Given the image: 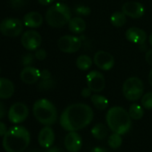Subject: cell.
Masks as SVG:
<instances>
[{
  "mask_svg": "<svg viewBox=\"0 0 152 152\" xmlns=\"http://www.w3.org/2000/svg\"><path fill=\"white\" fill-rule=\"evenodd\" d=\"M148 83H149V85L152 87V69L150 70V72H149V73H148Z\"/></svg>",
  "mask_w": 152,
  "mask_h": 152,
  "instance_id": "41",
  "label": "cell"
},
{
  "mask_svg": "<svg viewBox=\"0 0 152 152\" xmlns=\"http://www.w3.org/2000/svg\"><path fill=\"white\" fill-rule=\"evenodd\" d=\"M141 106L145 109H152V92H148L144 94L140 99Z\"/></svg>",
  "mask_w": 152,
  "mask_h": 152,
  "instance_id": "29",
  "label": "cell"
},
{
  "mask_svg": "<svg viewBox=\"0 0 152 152\" xmlns=\"http://www.w3.org/2000/svg\"><path fill=\"white\" fill-rule=\"evenodd\" d=\"M47 152H65V151L58 147H51V148H48Z\"/></svg>",
  "mask_w": 152,
  "mask_h": 152,
  "instance_id": "39",
  "label": "cell"
},
{
  "mask_svg": "<svg viewBox=\"0 0 152 152\" xmlns=\"http://www.w3.org/2000/svg\"><path fill=\"white\" fill-rule=\"evenodd\" d=\"M23 22L17 18H6L0 23V32L6 37H18L23 31Z\"/></svg>",
  "mask_w": 152,
  "mask_h": 152,
  "instance_id": "7",
  "label": "cell"
},
{
  "mask_svg": "<svg viewBox=\"0 0 152 152\" xmlns=\"http://www.w3.org/2000/svg\"><path fill=\"white\" fill-rule=\"evenodd\" d=\"M128 113H129L132 119L140 120L144 115V109H143L142 106H140L139 104H136V103H133V104H132L130 106Z\"/></svg>",
  "mask_w": 152,
  "mask_h": 152,
  "instance_id": "25",
  "label": "cell"
},
{
  "mask_svg": "<svg viewBox=\"0 0 152 152\" xmlns=\"http://www.w3.org/2000/svg\"><path fill=\"white\" fill-rule=\"evenodd\" d=\"M51 72L48 70V69H44L42 71H40V80H48V79H51Z\"/></svg>",
  "mask_w": 152,
  "mask_h": 152,
  "instance_id": "33",
  "label": "cell"
},
{
  "mask_svg": "<svg viewBox=\"0 0 152 152\" xmlns=\"http://www.w3.org/2000/svg\"><path fill=\"white\" fill-rule=\"evenodd\" d=\"M93 62L95 65L102 71H109L115 65L114 56L104 50L97 51L93 57Z\"/></svg>",
  "mask_w": 152,
  "mask_h": 152,
  "instance_id": "12",
  "label": "cell"
},
{
  "mask_svg": "<svg viewBox=\"0 0 152 152\" xmlns=\"http://www.w3.org/2000/svg\"><path fill=\"white\" fill-rule=\"evenodd\" d=\"M55 0H38V2L42 5V6H48L50 4H52Z\"/></svg>",
  "mask_w": 152,
  "mask_h": 152,
  "instance_id": "40",
  "label": "cell"
},
{
  "mask_svg": "<svg viewBox=\"0 0 152 152\" xmlns=\"http://www.w3.org/2000/svg\"><path fill=\"white\" fill-rule=\"evenodd\" d=\"M94 118L92 108L84 103L68 106L60 115V125L67 132H77L87 127Z\"/></svg>",
  "mask_w": 152,
  "mask_h": 152,
  "instance_id": "1",
  "label": "cell"
},
{
  "mask_svg": "<svg viewBox=\"0 0 152 152\" xmlns=\"http://www.w3.org/2000/svg\"><path fill=\"white\" fill-rule=\"evenodd\" d=\"M8 129L7 127V124L3 122H0V137H4Z\"/></svg>",
  "mask_w": 152,
  "mask_h": 152,
  "instance_id": "36",
  "label": "cell"
},
{
  "mask_svg": "<svg viewBox=\"0 0 152 152\" xmlns=\"http://www.w3.org/2000/svg\"><path fill=\"white\" fill-rule=\"evenodd\" d=\"M57 47L64 53H75L82 47V38L72 35H64L57 41Z\"/></svg>",
  "mask_w": 152,
  "mask_h": 152,
  "instance_id": "8",
  "label": "cell"
},
{
  "mask_svg": "<svg viewBox=\"0 0 152 152\" xmlns=\"http://www.w3.org/2000/svg\"><path fill=\"white\" fill-rule=\"evenodd\" d=\"M145 60L149 65H152V48L147 50L145 54Z\"/></svg>",
  "mask_w": 152,
  "mask_h": 152,
  "instance_id": "35",
  "label": "cell"
},
{
  "mask_svg": "<svg viewBox=\"0 0 152 152\" xmlns=\"http://www.w3.org/2000/svg\"><path fill=\"white\" fill-rule=\"evenodd\" d=\"M34 58H35V56L32 55L31 53H27L25 54L23 58H22V64L25 67V66H30L33 64L34 62Z\"/></svg>",
  "mask_w": 152,
  "mask_h": 152,
  "instance_id": "30",
  "label": "cell"
},
{
  "mask_svg": "<svg viewBox=\"0 0 152 152\" xmlns=\"http://www.w3.org/2000/svg\"><path fill=\"white\" fill-rule=\"evenodd\" d=\"M23 83L25 84H33L40 79V71L33 66H25L20 74Z\"/></svg>",
  "mask_w": 152,
  "mask_h": 152,
  "instance_id": "17",
  "label": "cell"
},
{
  "mask_svg": "<svg viewBox=\"0 0 152 152\" xmlns=\"http://www.w3.org/2000/svg\"><path fill=\"white\" fill-rule=\"evenodd\" d=\"M123 94L129 101H137L143 96L144 84L138 77L127 78L123 83Z\"/></svg>",
  "mask_w": 152,
  "mask_h": 152,
  "instance_id": "6",
  "label": "cell"
},
{
  "mask_svg": "<svg viewBox=\"0 0 152 152\" xmlns=\"http://www.w3.org/2000/svg\"><path fill=\"white\" fill-rule=\"evenodd\" d=\"M125 38L132 44L141 45L146 42L148 36L147 33L140 28L131 27L125 31Z\"/></svg>",
  "mask_w": 152,
  "mask_h": 152,
  "instance_id": "16",
  "label": "cell"
},
{
  "mask_svg": "<svg viewBox=\"0 0 152 152\" xmlns=\"http://www.w3.org/2000/svg\"><path fill=\"white\" fill-rule=\"evenodd\" d=\"M10 4L15 9H21L27 4V0H10Z\"/></svg>",
  "mask_w": 152,
  "mask_h": 152,
  "instance_id": "31",
  "label": "cell"
},
{
  "mask_svg": "<svg viewBox=\"0 0 152 152\" xmlns=\"http://www.w3.org/2000/svg\"><path fill=\"white\" fill-rule=\"evenodd\" d=\"M107 133L108 131L107 126L101 123L96 124L91 129V134L97 140H104L107 136Z\"/></svg>",
  "mask_w": 152,
  "mask_h": 152,
  "instance_id": "22",
  "label": "cell"
},
{
  "mask_svg": "<svg viewBox=\"0 0 152 152\" xmlns=\"http://www.w3.org/2000/svg\"><path fill=\"white\" fill-rule=\"evenodd\" d=\"M29 115V108L23 102H16L11 106L8 111V119L15 124L24 122Z\"/></svg>",
  "mask_w": 152,
  "mask_h": 152,
  "instance_id": "9",
  "label": "cell"
},
{
  "mask_svg": "<svg viewBox=\"0 0 152 152\" xmlns=\"http://www.w3.org/2000/svg\"><path fill=\"white\" fill-rule=\"evenodd\" d=\"M23 22L24 26L31 29H36L42 25L43 17L38 12H30L24 15Z\"/></svg>",
  "mask_w": 152,
  "mask_h": 152,
  "instance_id": "18",
  "label": "cell"
},
{
  "mask_svg": "<svg viewBox=\"0 0 152 152\" xmlns=\"http://www.w3.org/2000/svg\"><path fill=\"white\" fill-rule=\"evenodd\" d=\"M72 12L68 6L64 3H56L49 7L46 13L45 20L52 28H62L69 23Z\"/></svg>",
  "mask_w": 152,
  "mask_h": 152,
  "instance_id": "5",
  "label": "cell"
},
{
  "mask_svg": "<svg viewBox=\"0 0 152 152\" xmlns=\"http://www.w3.org/2000/svg\"><path fill=\"white\" fill-rule=\"evenodd\" d=\"M33 115L38 122L50 126L57 120V110L55 105L47 99H40L33 105Z\"/></svg>",
  "mask_w": 152,
  "mask_h": 152,
  "instance_id": "4",
  "label": "cell"
},
{
  "mask_svg": "<svg viewBox=\"0 0 152 152\" xmlns=\"http://www.w3.org/2000/svg\"><path fill=\"white\" fill-rule=\"evenodd\" d=\"M93 64V60L90 56L87 55H81L76 59V66L81 71H87L89 70Z\"/></svg>",
  "mask_w": 152,
  "mask_h": 152,
  "instance_id": "23",
  "label": "cell"
},
{
  "mask_svg": "<svg viewBox=\"0 0 152 152\" xmlns=\"http://www.w3.org/2000/svg\"><path fill=\"white\" fill-rule=\"evenodd\" d=\"M107 143L109 145V147L113 149H116L118 148L121 147L122 143H123V139H122V135L113 132L109 137H108V140Z\"/></svg>",
  "mask_w": 152,
  "mask_h": 152,
  "instance_id": "26",
  "label": "cell"
},
{
  "mask_svg": "<svg viewBox=\"0 0 152 152\" xmlns=\"http://www.w3.org/2000/svg\"><path fill=\"white\" fill-rule=\"evenodd\" d=\"M122 12L128 17L132 19H139L145 14L144 6L137 1H129L123 5Z\"/></svg>",
  "mask_w": 152,
  "mask_h": 152,
  "instance_id": "13",
  "label": "cell"
},
{
  "mask_svg": "<svg viewBox=\"0 0 152 152\" xmlns=\"http://www.w3.org/2000/svg\"><path fill=\"white\" fill-rule=\"evenodd\" d=\"M126 15L123 12H115L110 16V23L114 27L121 28L126 23Z\"/></svg>",
  "mask_w": 152,
  "mask_h": 152,
  "instance_id": "24",
  "label": "cell"
},
{
  "mask_svg": "<svg viewBox=\"0 0 152 152\" xmlns=\"http://www.w3.org/2000/svg\"><path fill=\"white\" fill-rule=\"evenodd\" d=\"M30 132L22 125H15L8 129L3 137L2 146L7 152H23L30 145Z\"/></svg>",
  "mask_w": 152,
  "mask_h": 152,
  "instance_id": "2",
  "label": "cell"
},
{
  "mask_svg": "<svg viewBox=\"0 0 152 152\" xmlns=\"http://www.w3.org/2000/svg\"><path fill=\"white\" fill-rule=\"evenodd\" d=\"M68 28L71 32L74 34H81L85 31L87 24L81 16H75L71 18L68 23Z\"/></svg>",
  "mask_w": 152,
  "mask_h": 152,
  "instance_id": "20",
  "label": "cell"
},
{
  "mask_svg": "<svg viewBox=\"0 0 152 152\" xmlns=\"http://www.w3.org/2000/svg\"><path fill=\"white\" fill-rule=\"evenodd\" d=\"M42 39L40 34L34 30L26 31L21 38L23 47L29 51H35L39 48Z\"/></svg>",
  "mask_w": 152,
  "mask_h": 152,
  "instance_id": "11",
  "label": "cell"
},
{
  "mask_svg": "<svg viewBox=\"0 0 152 152\" xmlns=\"http://www.w3.org/2000/svg\"><path fill=\"white\" fill-rule=\"evenodd\" d=\"M91 152H108L105 148L103 147H99V146H97V147H94Z\"/></svg>",
  "mask_w": 152,
  "mask_h": 152,
  "instance_id": "38",
  "label": "cell"
},
{
  "mask_svg": "<svg viewBox=\"0 0 152 152\" xmlns=\"http://www.w3.org/2000/svg\"><path fill=\"white\" fill-rule=\"evenodd\" d=\"M0 73H1V68H0Z\"/></svg>",
  "mask_w": 152,
  "mask_h": 152,
  "instance_id": "44",
  "label": "cell"
},
{
  "mask_svg": "<svg viewBox=\"0 0 152 152\" xmlns=\"http://www.w3.org/2000/svg\"><path fill=\"white\" fill-rule=\"evenodd\" d=\"M81 94H82V96L83 97V98H89V97H91V94H92V91L87 86L86 88H83V90H82V92H81Z\"/></svg>",
  "mask_w": 152,
  "mask_h": 152,
  "instance_id": "34",
  "label": "cell"
},
{
  "mask_svg": "<svg viewBox=\"0 0 152 152\" xmlns=\"http://www.w3.org/2000/svg\"><path fill=\"white\" fill-rule=\"evenodd\" d=\"M91 100L92 102V104L94 105V107L96 108H98L99 110H105L108 107V99L102 95L99 94H93L91 97Z\"/></svg>",
  "mask_w": 152,
  "mask_h": 152,
  "instance_id": "21",
  "label": "cell"
},
{
  "mask_svg": "<svg viewBox=\"0 0 152 152\" xmlns=\"http://www.w3.org/2000/svg\"><path fill=\"white\" fill-rule=\"evenodd\" d=\"M35 58H37L38 60H45L47 57V52L44 48H38L37 50H35Z\"/></svg>",
  "mask_w": 152,
  "mask_h": 152,
  "instance_id": "32",
  "label": "cell"
},
{
  "mask_svg": "<svg viewBox=\"0 0 152 152\" xmlns=\"http://www.w3.org/2000/svg\"><path fill=\"white\" fill-rule=\"evenodd\" d=\"M64 147L69 152H79L82 148L83 140L76 132H69L64 137Z\"/></svg>",
  "mask_w": 152,
  "mask_h": 152,
  "instance_id": "14",
  "label": "cell"
},
{
  "mask_svg": "<svg viewBox=\"0 0 152 152\" xmlns=\"http://www.w3.org/2000/svg\"><path fill=\"white\" fill-rule=\"evenodd\" d=\"M74 14L77 16H81V17H87L91 14V10L89 7L84 6V5H78L76 6L73 9Z\"/></svg>",
  "mask_w": 152,
  "mask_h": 152,
  "instance_id": "27",
  "label": "cell"
},
{
  "mask_svg": "<svg viewBox=\"0 0 152 152\" xmlns=\"http://www.w3.org/2000/svg\"><path fill=\"white\" fill-rule=\"evenodd\" d=\"M139 46H140V51H144V50L147 49V46L145 45V43H143V44H141V45H139Z\"/></svg>",
  "mask_w": 152,
  "mask_h": 152,
  "instance_id": "42",
  "label": "cell"
},
{
  "mask_svg": "<svg viewBox=\"0 0 152 152\" xmlns=\"http://www.w3.org/2000/svg\"><path fill=\"white\" fill-rule=\"evenodd\" d=\"M106 121L108 128L115 133L124 135L128 132L132 126V118L122 107H113L108 109L106 115Z\"/></svg>",
  "mask_w": 152,
  "mask_h": 152,
  "instance_id": "3",
  "label": "cell"
},
{
  "mask_svg": "<svg viewBox=\"0 0 152 152\" xmlns=\"http://www.w3.org/2000/svg\"><path fill=\"white\" fill-rule=\"evenodd\" d=\"M86 83L87 86L95 93L101 92L106 87L105 76L97 70H93L86 75Z\"/></svg>",
  "mask_w": 152,
  "mask_h": 152,
  "instance_id": "10",
  "label": "cell"
},
{
  "mask_svg": "<svg viewBox=\"0 0 152 152\" xmlns=\"http://www.w3.org/2000/svg\"><path fill=\"white\" fill-rule=\"evenodd\" d=\"M55 81L51 78V79H48V80H41L40 83L38 84V89L39 91H48L51 90L55 87Z\"/></svg>",
  "mask_w": 152,
  "mask_h": 152,
  "instance_id": "28",
  "label": "cell"
},
{
  "mask_svg": "<svg viewBox=\"0 0 152 152\" xmlns=\"http://www.w3.org/2000/svg\"><path fill=\"white\" fill-rule=\"evenodd\" d=\"M148 43H149V45L150 46H152V33L149 35V37H148Z\"/></svg>",
  "mask_w": 152,
  "mask_h": 152,
  "instance_id": "43",
  "label": "cell"
},
{
  "mask_svg": "<svg viewBox=\"0 0 152 152\" xmlns=\"http://www.w3.org/2000/svg\"><path fill=\"white\" fill-rule=\"evenodd\" d=\"M15 93V85L7 78L0 77V99H10Z\"/></svg>",
  "mask_w": 152,
  "mask_h": 152,
  "instance_id": "19",
  "label": "cell"
},
{
  "mask_svg": "<svg viewBox=\"0 0 152 152\" xmlns=\"http://www.w3.org/2000/svg\"><path fill=\"white\" fill-rule=\"evenodd\" d=\"M38 141L40 147L44 148H51L55 141V133L53 129L50 126L45 125L39 133Z\"/></svg>",
  "mask_w": 152,
  "mask_h": 152,
  "instance_id": "15",
  "label": "cell"
},
{
  "mask_svg": "<svg viewBox=\"0 0 152 152\" xmlns=\"http://www.w3.org/2000/svg\"><path fill=\"white\" fill-rule=\"evenodd\" d=\"M6 113H7V110H6V106L0 101V120L2 118L5 117L6 115Z\"/></svg>",
  "mask_w": 152,
  "mask_h": 152,
  "instance_id": "37",
  "label": "cell"
}]
</instances>
